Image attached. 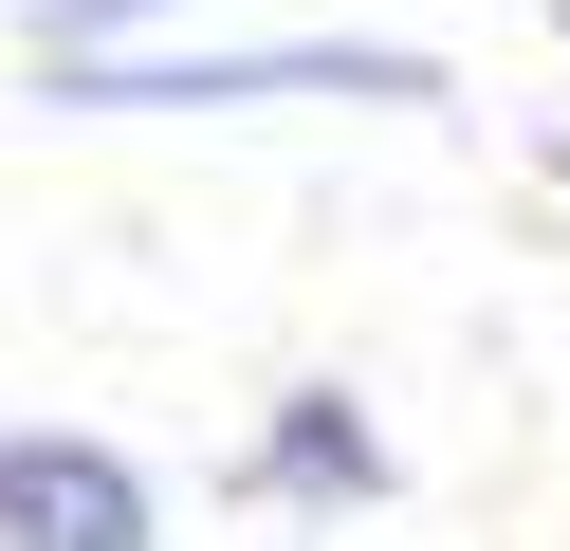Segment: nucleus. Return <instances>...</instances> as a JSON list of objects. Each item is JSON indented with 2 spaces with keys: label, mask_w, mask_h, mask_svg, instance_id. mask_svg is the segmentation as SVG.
I'll use <instances>...</instances> for the list:
<instances>
[{
  "label": "nucleus",
  "mask_w": 570,
  "mask_h": 551,
  "mask_svg": "<svg viewBox=\"0 0 570 551\" xmlns=\"http://www.w3.org/2000/svg\"><path fill=\"white\" fill-rule=\"evenodd\" d=\"M56 92L75 110H258V92H313V110H442V56L405 37H56Z\"/></svg>",
  "instance_id": "1"
},
{
  "label": "nucleus",
  "mask_w": 570,
  "mask_h": 551,
  "mask_svg": "<svg viewBox=\"0 0 570 551\" xmlns=\"http://www.w3.org/2000/svg\"><path fill=\"white\" fill-rule=\"evenodd\" d=\"M0 551H148V478L92 423H0Z\"/></svg>",
  "instance_id": "2"
},
{
  "label": "nucleus",
  "mask_w": 570,
  "mask_h": 551,
  "mask_svg": "<svg viewBox=\"0 0 570 551\" xmlns=\"http://www.w3.org/2000/svg\"><path fill=\"white\" fill-rule=\"evenodd\" d=\"M258 496H295V514H368V496H386V423H368L350 386H295V404L258 423Z\"/></svg>",
  "instance_id": "3"
},
{
  "label": "nucleus",
  "mask_w": 570,
  "mask_h": 551,
  "mask_svg": "<svg viewBox=\"0 0 570 551\" xmlns=\"http://www.w3.org/2000/svg\"><path fill=\"white\" fill-rule=\"evenodd\" d=\"M148 19H203V0H38V56L56 37H148Z\"/></svg>",
  "instance_id": "4"
}]
</instances>
